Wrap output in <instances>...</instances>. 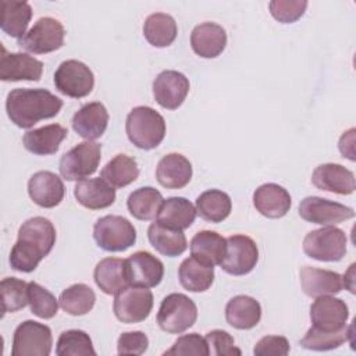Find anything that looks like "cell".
Listing matches in <instances>:
<instances>
[{"label": "cell", "instance_id": "6da1fadb", "mask_svg": "<svg viewBox=\"0 0 356 356\" xmlns=\"http://www.w3.org/2000/svg\"><path fill=\"white\" fill-rule=\"evenodd\" d=\"M56 236V228L49 218L32 217L22 222L8 257L11 268L21 273L33 271L51 252Z\"/></svg>", "mask_w": 356, "mask_h": 356}, {"label": "cell", "instance_id": "7a4b0ae2", "mask_svg": "<svg viewBox=\"0 0 356 356\" xmlns=\"http://www.w3.org/2000/svg\"><path fill=\"white\" fill-rule=\"evenodd\" d=\"M61 107L63 100L42 88L13 89L6 100L7 115L19 128H31L40 120L53 118Z\"/></svg>", "mask_w": 356, "mask_h": 356}, {"label": "cell", "instance_id": "3957f363", "mask_svg": "<svg viewBox=\"0 0 356 356\" xmlns=\"http://www.w3.org/2000/svg\"><path fill=\"white\" fill-rule=\"evenodd\" d=\"M125 132L131 143L143 150L157 147L165 136V121L160 113L149 106L134 107L125 122Z\"/></svg>", "mask_w": 356, "mask_h": 356}, {"label": "cell", "instance_id": "277c9868", "mask_svg": "<svg viewBox=\"0 0 356 356\" xmlns=\"http://www.w3.org/2000/svg\"><path fill=\"white\" fill-rule=\"evenodd\" d=\"M197 318V307L195 302L184 293L167 295L157 312L159 327L168 334H181L191 328Z\"/></svg>", "mask_w": 356, "mask_h": 356}, {"label": "cell", "instance_id": "5b68a950", "mask_svg": "<svg viewBox=\"0 0 356 356\" xmlns=\"http://www.w3.org/2000/svg\"><path fill=\"white\" fill-rule=\"evenodd\" d=\"M93 238L106 252H124L135 245L136 229L128 218L108 214L95 222Z\"/></svg>", "mask_w": 356, "mask_h": 356}, {"label": "cell", "instance_id": "8992f818", "mask_svg": "<svg viewBox=\"0 0 356 356\" xmlns=\"http://www.w3.org/2000/svg\"><path fill=\"white\" fill-rule=\"evenodd\" d=\"M348 238L345 231L327 225L310 231L303 239V252L318 261H339L346 253Z\"/></svg>", "mask_w": 356, "mask_h": 356}, {"label": "cell", "instance_id": "52a82bcc", "mask_svg": "<svg viewBox=\"0 0 356 356\" xmlns=\"http://www.w3.org/2000/svg\"><path fill=\"white\" fill-rule=\"evenodd\" d=\"M102 159V145L85 140L70 149L60 160V172L68 181H82L96 172Z\"/></svg>", "mask_w": 356, "mask_h": 356}, {"label": "cell", "instance_id": "ba28073f", "mask_svg": "<svg viewBox=\"0 0 356 356\" xmlns=\"http://www.w3.org/2000/svg\"><path fill=\"white\" fill-rule=\"evenodd\" d=\"M65 31L63 24L53 17L39 18L33 26L18 39V46L33 54H44L58 50L64 44Z\"/></svg>", "mask_w": 356, "mask_h": 356}, {"label": "cell", "instance_id": "9c48e42d", "mask_svg": "<svg viewBox=\"0 0 356 356\" xmlns=\"http://www.w3.org/2000/svg\"><path fill=\"white\" fill-rule=\"evenodd\" d=\"M51 330L46 324L26 320L21 323L13 337V356H49L51 352Z\"/></svg>", "mask_w": 356, "mask_h": 356}, {"label": "cell", "instance_id": "30bf717a", "mask_svg": "<svg viewBox=\"0 0 356 356\" xmlns=\"http://www.w3.org/2000/svg\"><path fill=\"white\" fill-rule=\"evenodd\" d=\"M153 309V293L149 288L128 285L115 293L113 310L115 317L127 324L145 321Z\"/></svg>", "mask_w": 356, "mask_h": 356}, {"label": "cell", "instance_id": "8fae6325", "mask_svg": "<svg viewBox=\"0 0 356 356\" xmlns=\"http://www.w3.org/2000/svg\"><path fill=\"white\" fill-rule=\"evenodd\" d=\"M56 89L72 99L88 96L95 86L92 70L79 60L63 61L54 72Z\"/></svg>", "mask_w": 356, "mask_h": 356}, {"label": "cell", "instance_id": "7c38bea8", "mask_svg": "<svg viewBox=\"0 0 356 356\" xmlns=\"http://www.w3.org/2000/svg\"><path fill=\"white\" fill-rule=\"evenodd\" d=\"M227 249L220 267L231 275H245L250 273L259 261L256 242L248 235H231L227 239Z\"/></svg>", "mask_w": 356, "mask_h": 356}, {"label": "cell", "instance_id": "4fadbf2b", "mask_svg": "<svg viewBox=\"0 0 356 356\" xmlns=\"http://www.w3.org/2000/svg\"><path fill=\"white\" fill-rule=\"evenodd\" d=\"M299 216L312 224L337 225L355 217L352 207L318 196H307L299 203Z\"/></svg>", "mask_w": 356, "mask_h": 356}, {"label": "cell", "instance_id": "5bb4252c", "mask_svg": "<svg viewBox=\"0 0 356 356\" xmlns=\"http://www.w3.org/2000/svg\"><path fill=\"white\" fill-rule=\"evenodd\" d=\"M349 309L342 299L323 295L310 306L312 327L318 331L335 332L346 327Z\"/></svg>", "mask_w": 356, "mask_h": 356}, {"label": "cell", "instance_id": "9a60e30c", "mask_svg": "<svg viewBox=\"0 0 356 356\" xmlns=\"http://www.w3.org/2000/svg\"><path fill=\"white\" fill-rule=\"evenodd\" d=\"M189 93V79L179 71H161L153 81V96L156 102L167 108H178Z\"/></svg>", "mask_w": 356, "mask_h": 356}, {"label": "cell", "instance_id": "2e32d148", "mask_svg": "<svg viewBox=\"0 0 356 356\" xmlns=\"http://www.w3.org/2000/svg\"><path fill=\"white\" fill-rule=\"evenodd\" d=\"M129 285L154 288L164 277V266L160 259L149 252L139 250L125 259Z\"/></svg>", "mask_w": 356, "mask_h": 356}, {"label": "cell", "instance_id": "e0dca14e", "mask_svg": "<svg viewBox=\"0 0 356 356\" xmlns=\"http://www.w3.org/2000/svg\"><path fill=\"white\" fill-rule=\"evenodd\" d=\"M43 74V63L26 53H8L1 46L0 79L1 81H39Z\"/></svg>", "mask_w": 356, "mask_h": 356}, {"label": "cell", "instance_id": "ac0fdd59", "mask_svg": "<svg viewBox=\"0 0 356 356\" xmlns=\"http://www.w3.org/2000/svg\"><path fill=\"white\" fill-rule=\"evenodd\" d=\"M312 182L316 188L338 195H350L355 192V174L341 164L325 163L314 168Z\"/></svg>", "mask_w": 356, "mask_h": 356}, {"label": "cell", "instance_id": "d6986e66", "mask_svg": "<svg viewBox=\"0 0 356 356\" xmlns=\"http://www.w3.org/2000/svg\"><path fill=\"white\" fill-rule=\"evenodd\" d=\"M29 197L40 207L51 209L61 203L64 197V184L51 171H38L28 181Z\"/></svg>", "mask_w": 356, "mask_h": 356}, {"label": "cell", "instance_id": "ffe728a7", "mask_svg": "<svg viewBox=\"0 0 356 356\" xmlns=\"http://www.w3.org/2000/svg\"><path fill=\"white\" fill-rule=\"evenodd\" d=\"M74 131L86 140L100 138L108 125V113L103 103L92 102L83 104L72 117Z\"/></svg>", "mask_w": 356, "mask_h": 356}, {"label": "cell", "instance_id": "44dd1931", "mask_svg": "<svg viewBox=\"0 0 356 356\" xmlns=\"http://www.w3.org/2000/svg\"><path fill=\"white\" fill-rule=\"evenodd\" d=\"M253 204L261 216L267 218H281L289 211L292 199L284 186L268 182L254 191Z\"/></svg>", "mask_w": 356, "mask_h": 356}, {"label": "cell", "instance_id": "7402d4cb", "mask_svg": "<svg viewBox=\"0 0 356 356\" xmlns=\"http://www.w3.org/2000/svg\"><path fill=\"white\" fill-rule=\"evenodd\" d=\"M192 50L203 58L220 56L227 46V32L216 22H203L193 28L191 33Z\"/></svg>", "mask_w": 356, "mask_h": 356}, {"label": "cell", "instance_id": "603a6c76", "mask_svg": "<svg viewBox=\"0 0 356 356\" xmlns=\"http://www.w3.org/2000/svg\"><path fill=\"white\" fill-rule=\"evenodd\" d=\"M156 178L167 189H181L192 178V164L179 153H168L157 163Z\"/></svg>", "mask_w": 356, "mask_h": 356}, {"label": "cell", "instance_id": "cb8c5ba5", "mask_svg": "<svg viewBox=\"0 0 356 356\" xmlns=\"http://www.w3.org/2000/svg\"><path fill=\"white\" fill-rule=\"evenodd\" d=\"M299 277L303 292L310 298L335 295L343 288L342 277L335 271L305 266L300 268Z\"/></svg>", "mask_w": 356, "mask_h": 356}, {"label": "cell", "instance_id": "d4e9b609", "mask_svg": "<svg viewBox=\"0 0 356 356\" xmlns=\"http://www.w3.org/2000/svg\"><path fill=\"white\" fill-rule=\"evenodd\" d=\"M74 196L81 206L90 210H100L114 203L115 189L102 178H89L75 185Z\"/></svg>", "mask_w": 356, "mask_h": 356}, {"label": "cell", "instance_id": "484cf974", "mask_svg": "<svg viewBox=\"0 0 356 356\" xmlns=\"http://www.w3.org/2000/svg\"><path fill=\"white\" fill-rule=\"evenodd\" d=\"M67 134L68 131L63 125L50 124L28 131L22 138V143L25 149L33 154H54L58 150L60 143L64 140Z\"/></svg>", "mask_w": 356, "mask_h": 356}, {"label": "cell", "instance_id": "4316f807", "mask_svg": "<svg viewBox=\"0 0 356 356\" xmlns=\"http://www.w3.org/2000/svg\"><path fill=\"white\" fill-rule=\"evenodd\" d=\"M96 285L107 295H115L129 285L125 259L106 257L100 260L93 271Z\"/></svg>", "mask_w": 356, "mask_h": 356}, {"label": "cell", "instance_id": "83f0119b", "mask_svg": "<svg viewBox=\"0 0 356 356\" xmlns=\"http://www.w3.org/2000/svg\"><path fill=\"white\" fill-rule=\"evenodd\" d=\"M260 318L261 306L252 296H234L225 306V320L236 330H250L259 324Z\"/></svg>", "mask_w": 356, "mask_h": 356}, {"label": "cell", "instance_id": "f1b7e54d", "mask_svg": "<svg viewBox=\"0 0 356 356\" xmlns=\"http://www.w3.org/2000/svg\"><path fill=\"white\" fill-rule=\"evenodd\" d=\"M196 214V207L188 199L172 196L163 200L156 221L164 227L184 231L193 224Z\"/></svg>", "mask_w": 356, "mask_h": 356}, {"label": "cell", "instance_id": "f546056e", "mask_svg": "<svg viewBox=\"0 0 356 356\" xmlns=\"http://www.w3.org/2000/svg\"><path fill=\"white\" fill-rule=\"evenodd\" d=\"M191 248V256L200 260L204 264H209L211 267L220 266V263L224 259L225 249H227V241L216 231H199L195 234V236L191 239L189 243Z\"/></svg>", "mask_w": 356, "mask_h": 356}, {"label": "cell", "instance_id": "4dcf8cb0", "mask_svg": "<svg viewBox=\"0 0 356 356\" xmlns=\"http://www.w3.org/2000/svg\"><path fill=\"white\" fill-rule=\"evenodd\" d=\"M147 238L150 245L161 254L175 257L182 254L188 248V241L181 229L164 227L161 224L152 222L147 228Z\"/></svg>", "mask_w": 356, "mask_h": 356}, {"label": "cell", "instance_id": "1f68e13d", "mask_svg": "<svg viewBox=\"0 0 356 356\" xmlns=\"http://www.w3.org/2000/svg\"><path fill=\"white\" fill-rule=\"evenodd\" d=\"M179 284L189 292H204L214 281V267L202 263L193 256L182 260L178 268Z\"/></svg>", "mask_w": 356, "mask_h": 356}, {"label": "cell", "instance_id": "d6a6232c", "mask_svg": "<svg viewBox=\"0 0 356 356\" xmlns=\"http://www.w3.org/2000/svg\"><path fill=\"white\" fill-rule=\"evenodd\" d=\"M32 18V7L28 1H1V31L11 38L21 39Z\"/></svg>", "mask_w": 356, "mask_h": 356}, {"label": "cell", "instance_id": "836d02e7", "mask_svg": "<svg viewBox=\"0 0 356 356\" xmlns=\"http://www.w3.org/2000/svg\"><path fill=\"white\" fill-rule=\"evenodd\" d=\"M178 33L175 19L165 13L150 14L143 24V35L146 40L154 47L170 46Z\"/></svg>", "mask_w": 356, "mask_h": 356}, {"label": "cell", "instance_id": "e575fe53", "mask_svg": "<svg viewBox=\"0 0 356 356\" xmlns=\"http://www.w3.org/2000/svg\"><path fill=\"white\" fill-rule=\"evenodd\" d=\"M231 209V197L220 189L204 191L196 199V213L209 222L224 221L229 216Z\"/></svg>", "mask_w": 356, "mask_h": 356}, {"label": "cell", "instance_id": "d590c367", "mask_svg": "<svg viewBox=\"0 0 356 356\" xmlns=\"http://www.w3.org/2000/svg\"><path fill=\"white\" fill-rule=\"evenodd\" d=\"M163 200V195L157 189L152 186H142L128 196L127 207L135 218L147 221L157 217Z\"/></svg>", "mask_w": 356, "mask_h": 356}, {"label": "cell", "instance_id": "8d00e7d4", "mask_svg": "<svg viewBox=\"0 0 356 356\" xmlns=\"http://www.w3.org/2000/svg\"><path fill=\"white\" fill-rule=\"evenodd\" d=\"M139 177V167L135 159L127 154H117L100 171V178L113 188H124Z\"/></svg>", "mask_w": 356, "mask_h": 356}, {"label": "cell", "instance_id": "74e56055", "mask_svg": "<svg viewBox=\"0 0 356 356\" xmlns=\"http://www.w3.org/2000/svg\"><path fill=\"white\" fill-rule=\"evenodd\" d=\"M96 302L93 289L86 284H74L65 288L58 298L61 309L71 316H83L89 313Z\"/></svg>", "mask_w": 356, "mask_h": 356}, {"label": "cell", "instance_id": "f35d334b", "mask_svg": "<svg viewBox=\"0 0 356 356\" xmlns=\"http://www.w3.org/2000/svg\"><path fill=\"white\" fill-rule=\"evenodd\" d=\"M352 328H353V325H349L341 331L325 332V331H318V330L310 327L307 330V332L305 334V337L300 339V345L305 349L317 350V352L337 349L342 343L349 341V338L352 337Z\"/></svg>", "mask_w": 356, "mask_h": 356}, {"label": "cell", "instance_id": "ab89813d", "mask_svg": "<svg viewBox=\"0 0 356 356\" xmlns=\"http://www.w3.org/2000/svg\"><path fill=\"white\" fill-rule=\"evenodd\" d=\"M57 356H95L92 339L82 330L63 331L56 343Z\"/></svg>", "mask_w": 356, "mask_h": 356}, {"label": "cell", "instance_id": "60d3db41", "mask_svg": "<svg viewBox=\"0 0 356 356\" xmlns=\"http://www.w3.org/2000/svg\"><path fill=\"white\" fill-rule=\"evenodd\" d=\"M1 300H3V316L6 313H14L24 309L28 305V282L7 277L0 282Z\"/></svg>", "mask_w": 356, "mask_h": 356}, {"label": "cell", "instance_id": "b9f144b4", "mask_svg": "<svg viewBox=\"0 0 356 356\" xmlns=\"http://www.w3.org/2000/svg\"><path fill=\"white\" fill-rule=\"evenodd\" d=\"M28 303L31 312L44 320L54 317L58 310V300L56 296L33 281L28 282Z\"/></svg>", "mask_w": 356, "mask_h": 356}, {"label": "cell", "instance_id": "7bdbcfd3", "mask_svg": "<svg viewBox=\"0 0 356 356\" xmlns=\"http://www.w3.org/2000/svg\"><path fill=\"white\" fill-rule=\"evenodd\" d=\"M164 356H188V355H195V356H209L210 349L206 342V338L200 337L196 332L192 334H185L179 337L174 345L163 353Z\"/></svg>", "mask_w": 356, "mask_h": 356}, {"label": "cell", "instance_id": "ee69618b", "mask_svg": "<svg viewBox=\"0 0 356 356\" xmlns=\"http://www.w3.org/2000/svg\"><path fill=\"white\" fill-rule=\"evenodd\" d=\"M307 7L306 0H273L268 4L274 19L282 24H291L299 19Z\"/></svg>", "mask_w": 356, "mask_h": 356}, {"label": "cell", "instance_id": "f6af8a7d", "mask_svg": "<svg viewBox=\"0 0 356 356\" xmlns=\"http://www.w3.org/2000/svg\"><path fill=\"white\" fill-rule=\"evenodd\" d=\"M206 342L209 345L210 353L216 356H239L242 352L234 343V338L222 330H213L206 334Z\"/></svg>", "mask_w": 356, "mask_h": 356}, {"label": "cell", "instance_id": "bcb514c9", "mask_svg": "<svg viewBox=\"0 0 356 356\" xmlns=\"http://www.w3.org/2000/svg\"><path fill=\"white\" fill-rule=\"evenodd\" d=\"M149 338L142 331L122 332L117 341L118 355H142L147 350Z\"/></svg>", "mask_w": 356, "mask_h": 356}, {"label": "cell", "instance_id": "7dc6e473", "mask_svg": "<svg viewBox=\"0 0 356 356\" xmlns=\"http://www.w3.org/2000/svg\"><path fill=\"white\" fill-rule=\"evenodd\" d=\"M289 342L282 335H266L257 341L253 353L256 356H285L289 353Z\"/></svg>", "mask_w": 356, "mask_h": 356}, {"label": "cell", "instance_id": "c3c4849f", "mask_svg": "<svg viewBox=\"0 0 356 356\" xmlns=\"http://www.w3.org/2000/svg\"><path fill=\"white\" fill-rule=\"evenodd\" d=\"M355 128H350L349 131L343 132L341 139H339V143H338V147H339V152L342 153L343 157L355 161Z\"/></svg>", "mask_w": 356, "mask_h": 356}]
</instances>
